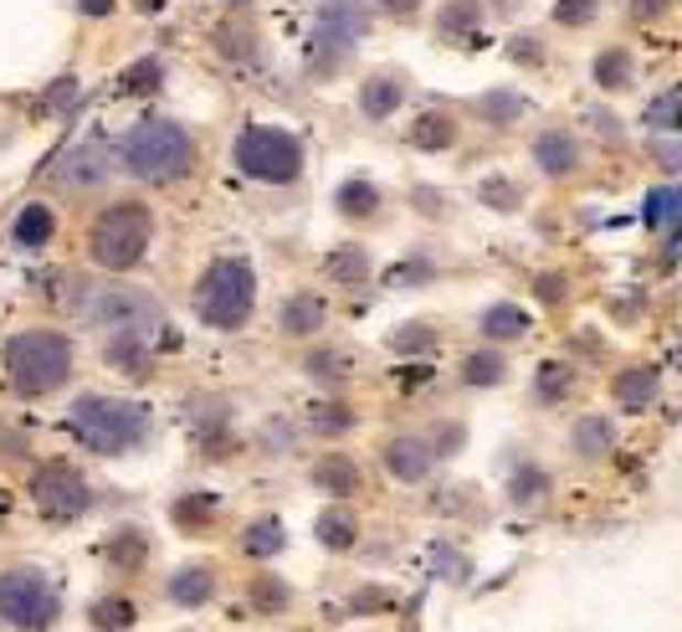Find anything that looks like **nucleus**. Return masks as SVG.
Instances as JSON below:
<instances>
[{
  "instance_id": "nucleus-1",
  "label": "nucleus",
  "mask_w": 682,
  "mask_h": 632,
  "mask_svg": "<svg viewBox=\"0 0 682 632\" xmlns=\"http://www.w3.org/2000/svg\"><path fill=\"white\" fill-rule=\"evenodd\" d=\"M67 432L98 458H123L149 437V411L123 396H77L67 407Z\"/></svg>"
},
{
  "instance_id": "nucleus-2",
  "label": "nucleus",
  "mask_w": 682,
  "mask_h": 632,
  "mask_svg": "<svg viewBox=\"0 0 682 632\" xmlns=\"http://www.w3.org/2000/svg\"><path fill=\"white\" fill-rule=\"evenodd\" d=\"M119 160L144 185H180L195 165V139L175 119H139L123 135Z\"/></svg>"
},
{
  "instance_id": "nucleus-3",
  "label": "nucleus",
  "mask_w": 682,
  "mask_h": 632,
  "mask_svg": "<svg viewBox=\"0 0 682 632\" xmlns=\"http://www.w3.org/2000/svg\"><path fill=\"white\" fill-rule=\"evenodd\" d=\"M6 376L21 396H52L73 376V340L57 330H21L6 340Z\"/></svg>"
},
{
  "instance_id": "nucleus-4",
  "label": "nucleus",
  "mask_w": 682,
  "mask_h": 632,
  "mask_svg": "<svg viewBox=\"0 0 682 632\" xmlns=\"http://www.w3.org/2000/svg\"><path fill=\"white\" fill-rule=\"evenodd\" d=\"M195 319L210 330H241L257 309V272L247 257H216L195 278Z\"/></svg>"
},
{
  "instance_id": "nucleus-5",
  "label": "nucleus",
  "mask_w": 682,
  "mask_h": 632,
  "mask_svg": "<svg viewBox=\"0 0 682 632\" xmlns=\"http://www.w3.org/2000/svg\"><path fill=\"white\" fill-rule=\"evenodd\" d=\"M149 242H154V216H149V206L134 196H123V201H113V206H104L98 216H93L88 257L108 272H129V268L144 263Z\"/></svg>"
},
{
  "instance_id": "nucleus-6",
  "label": "nucleus",
  "mask_w": 682,
  "mask_h": 632,
  "mask_svg": "<svg viewBox=\"0 0 682 632\" xmlns=\"http://www.w3.org/2000/svg\"><path fill=\"white\" fill-rule=\"evenodd\" d=\"M88 319L108 334V345H139V350H149L164 334V309L154 303V293H149V288H123V283L93 288Z\"/></svg>"
},
{
  "instance_id": "nucleus-7",
  "label": "nucleus",
  "mask_w": 682,
  "mask_h": 632,
  "mask_svg": "<svg viewBox=\"0 0 682 632\" xmlns=\"http://www.w3.org/2000/svg\"><path fill=\"white\" fill-rule=\"evenodd\" d=\"M62 618V591L42 566H11L0 571V622L15 632H52Z\"/></svg>"
},
{
  "instance_id": "nucleus-8",
  "label": "nucleus",
  "mask_w": 682,
  "mask_h": 632,
  "mask_svg": "<svg viewBox=\"0 0 682 632\" xmlns=\"http://www.w3.org/2000/svg\"><path fill=\"white\" fill-rule=\"evenodd\" d=\"M231 160H237V170L247 181H262V185H293L303 175V144H297V135L272 129V124L241 129Z\"/></svg>"
},
{
  "instance_id": "nucleus-9",
  "label": "nucleus",
  "mask_w": 682,
  "mask_h": 632,
  "mask_svg": "<svg viewBox=\"0 0 682 632\" xmlns=\"http://www.w3.org/2000/svg\"><path fill=\"white\" fill-rule=\"evenodd\" d=\"M370 31V11L359 6V0H328L324 11H318V26H313V73H334L355 42Z\"/></svg>"
},
{
  "instance_id": "nucleus-10",
  "label": "nucleus",
  "mask_w": 682,
  "mask_h": 632,
  "mask_svg": "<svg viewBox=\"0 0 682 632\" xmlns=\"http://www.w3.org/2000/svg\"><path fill=\"white\" fill-rule=\"evenodd\" d=\"M31 499H36V510L52 514V519H77V514H88L93 489L73 463L52 458V463H36V473H31Z\"/></svg>"
},
{
  "instance_id": "nucleus-11",
  "label": "nucleus",
  "mask_w": 682,
  "mask_h": 632,
  "mask_svg": "<svg viewBox=\"0 0 682 632\" xmlns=\"http://www.w3.org/2000/svg\"><path fill=\"white\" fill-rule=\"evenodd\" d=\"M113 150H108L104 139H83V144H73V150L57 160V170H52V181L62 185V191H73V196H83V191H98V185L113 175Z\"/></svg>"
},
{
  "instance_id": "nucleus-12",
  "label": "nucleus",
  "mask_w": 682,
  "mask_h": 632,
  "mask_svg": "<svg viewBox=\"0 0 682 632\" xmlns=\"http://www.w3.org/2000/svg\"><path fill=\"white\" fill-rule=\"evenodd\" d=\"M386 468H390V479H401V483H421L436 468V448H431L426 437H390L386 442Z\"/></svg>"
},
{
  "instance_id": "nucleus-13",
  "label": "nucleus",
  "mask_w": 682,
  "mask_h": 632,
  "mask_svg": "<svg viewBox=\"0 0 682 632\" xmlns=\"http://www.w3.org/2000/svg\"><path fill=\"white\" fill-rule=\"evenodd\" d=\"M216 566H180L170 581H164V597L175 607H185V612H201L206 602H216Z\"/></svg>"
},
{
  "instance_id": "nucleus-14",
  "label": "nucleus",
  "mask_w": 682,
  "mask_h": 632,
  "mask_svg": "<svg viewBox=\"0 0 682 632\" xmlns=\"http://www.w3.org/2000/svg\"><path fill=\"white\" fill-rule=\"evenodd\" d=\"M313 483L324 489L328 499H355L359 494V483H365V473H359V463L349 458V452H328V458H318L313 463Z\"/></svg>"
},
{
  "instance_id": "nucleus-15",
  "label": "nucleus",
  "mask_w": 682,
  "mask_h": 632,
  "mask_svg": "<svg viewBox=\"0 0 682 632\" xmlns=\"http://www.w3.org/2000/svg\"><path fill=\"white\" fill-rule=\"evenodd\" d=\"M328 319V303L318 299V293H288L278 309V330L293 334V340H303V334H318Z\"/></svg>"
},
{
  "instance_id": "nucleus-16",
  "label": "nucleus",
  "mask_w": 682,
  "mask_h": 632,
  "mask_svg": "<svg viewBox=\"0 0 682 632\" xmlns=\"http://www.w3.org/2000/svg\"><path fill=\"white\" fill-rule=\"evenodd\" d=\"M534 165L544 170V175H575L580 170V144L570 139V129H544V135L534 139Z\"/></svg>"
},
{
  "instance_id": "nucleus-17",
  "label": "nucleus",
  "mask_w": 682,
  "mask_h": 632,
  "mask_svg": "<svg viewBox=\"0 0 682 632\" xmlns=\"http://www.w3.org/2000/svg\"><path fill=\"white\" fill-rule=\"evenodd\" d=\"M401 104H405V83L396 73L365 77V88H359V114H365V119H390Z\"/></svg>"
},
{
  "instance_id": "nucleus-18",
  "label": "nucleus",
  "mask_w": 682,
  "mask_h": 632,
  "mask_svg": "<svg viewBox=\"0 0 682 632\" xmlns=\"http://www.w3.org/2000/svg\"><path fill=\"white\" fill-rule=\"evenodd\" d=\"M641 216H647V226H652V232H662L668 242H682V185L652 191V196H647V206H641Z\"/></svg>"
},
{
  "instance_id": "nucleus-19",
  "label": "nucleus",
  "mask_w": 682,
  "mask_h": 632,
  "mask_svg": "<svg viewBox=\"0 0 682 632\" xmlns=\"http://www.w3.org/2000/svg\"><path fill=\"white\" fill-rule=\"evenodd\" d=\"M241 556H252V560H272L282 556V545H288V529H282L278 514H262V519H252V525L241 529Z\"/></svg>"
},
{
  "instance_id": "nucleus-20",
  "label": "nucleus",
  "mask_w": 682,
  "mask_h": 632,
  "mask_svg": "<svg viewBox=\"0 0 682 632\" xmlns=\"http://www.w3.org/2000/svg\"><path fill=\"white\" fill-rule=\"evenodd\" d=\"M52 232H57V216H52V206H26L21 216H15V226H11V242L21 247V253H42L46 242H52Z\"/></svg>"
},
{
  "instance_id": "nucleus-21",
  "label": "nucleus",
  "mask_w": 682,
  "mask_h": 632,
  "mask_svg": "<svg viewBox=\"0 0 682 632\" xmlns=\"http://www.w3.org/2000/svg\"><path fill=\"white\" fill-rule=\"evenodd\" d=\"M318 545L324 550H334V556H344V550H355V540H359V525H355V514L344 510V504H328L324 514H318Z\"/></svg>"
},
{
  "instance_id": "nucleus-22",
  "label": "nucleus",
  "mask_w": 682,
  "mask_h": 632,
  "mask_svg": "<svg viewBox=\"0 0 682 632\" xmlns=\"http://www.w3.org/2000/svg\"><path fill=\"white\" fill-rule=\"evenodd\" d=\"M657 392H662V376H657L652 365H637V371H626V376H616V401H621L626 411H641L652 407Z\"/></svg>"
},
{
  "instance_id": "nucleus-23",
  "label": "nucleus",
  "mask_w": 682,
  "mask_h": 632,
  "mask_svg": "<svg viewBox=\"0 0 682 632\" xmlns=\"http://www.w3.org/2000/svg\"><path fill=\"white\" fill-rule=\"evenodd\" d=\"M324 278L328 283H365L370 278V253L359 242H344V247H334L324 257Z\"/></svg>"
},
{
  "instance_id": "nucleus-24",
  "label": "nucleus",
  "mask_w": 682,
  "mask_h": 632,
  "mask_svg": "<svg viewBox=\"0 0 682 632\" xmlns=\"http://www.w3.org/2000/svg\"><path fill=\"white\" fill-rule=\"evenodd\" d=\"M477 330L504 345V340H519V334H529V314H523L519 303H488V309L477 314Z\"/></svg>"
},
{
  "instance_id": "nucleus-25",
  "label": "nucleus",
  "mask_w": 682,
  "mask_h": 632,
  "mask_svg": "<svg viewBox=\"0 0 682 632\" xmlns=\"http://www.w3.org/2000/svg\"><path fill=\"white\" fill-rule=\"evenodd\" d=\"M570 448H575L580 458H606V452L616 448V427H610V417H580L575 432H570Z\"/></svg>"
},
{
  "instance_id": "nucleus-26",
  "label": "nucleus",
  "mask_w": 682,
  "mask_h": 632,
  "mask_svg": "<svg viewBox=\"0 0 682 632\" xmlns=\"http://www.w3.org/2000/svg\"><path fill=\"white\" fill-rule=\"evenodd\" d=\"M88 622L98 632H129L139 622V612H134V602L129 597H119V591H108V597H98V602L88 607Z\"/></svg>"
},
{
  "instance_id": "nucleus-27",
  "label": "nucleus",
  "mask_w": 682,
  "mask_h": 632,
  "mask_svg": "<svg viewBox=\"0 0 682 632\" xmlns=\"http://www.w3.org/2000/svg\"><path fill=\"white\" fill-rule=\"evenodd\" d=\"M334 206H339L349 222H365V216H375V211H380V191H375L365 175H355V181H344V185H339Z\"/></svg>"
},
{
  "instance_id": "nucleus-28",
  "label": "nucleus",
  "mask_w": 682,
  "mask_h": 632,
  "mask_svg": "<svg viewBox=\"0 0 682 632\" xmlns=\"http://www.w3.org/2000/svg\"><path fill=\"white\" fill-rule=\"evenodd\" d=\"M303 371H308V376L318 381V386H344V381H349V355H344V350H334V345L308 350Z\"/></svg>"
},
{
  "instance_id": "nucleus-29",
  "label": "nucleus",
  "mask_w": 682,
  "mask_h": 632,
  "mask_svg": "<svg viewBox=\"0 0 682 632\" xmlns=\"http://www.w3.org/2000/svg\"><path fill=\"white\" fill-rule=\"evenodd\" d=\"M411 144L415 150H452L457 144V124L446 119V114H421L411 129Z\"/></svg>"
},
{
  "instance_id": "nucleus-30",
  "label": "nucleus",
  "mask_w": 682,
  "mask_h": 632,
  "mask_svg": "<svg viewBox=\"0 0 682 632\" xmlns=\"http://www.w3.org/2000/svg\"><path fill=\"white\" fill-rule=\"evenodd\" d=\"M504 376H508V365L498 350H473V355L462 361V381H467V386H504Z\"/></svg>"
},
{
  "instance_id": "nucleus-31",
  "label": "nucleus",
  "mask_w": 682,
  "mask_h": 632,
  "mask_svg": "<svg viewBox=\"0 0 682 632\" xmlns=\"http://www.w3.org/2000/svg\"><path fill=\"white\" fill-rule=\"evenodd\" d=\"M164 83V62L160 57H139L134 67H123L119 73V93H129V98H144V93H154Z\"/></svg>"
},
{
  "instance_id": "nucleus-32",
  "label": "nucleus",
  "mask_w": 682,
  "mask_h": 632,
  "mask_svg": "<svg viewBox=\"0 0 682 632\" xmlns=\"http://www.w3.org/2000/svg\"><path fill=\"white\" fill-rule=\"evenodd\" d=\"M549 494V473L539 463H519L513 468V479H508V499L513 504H539Z\"/></svg>"
},
{
  "instance_id": "nucleus-33",
  "label": "nucleus",
  "mask_w": 682,
  "mask_h": 632,
  "mask_svg": "<svg viewBox=\"0 0 682 632\" xmlns=\"http://www.w3.org/2000/svg\"><path fill=\"white\" fill-rule=\"evenodd\" d=\"M523 108H529V104H523L519 93H508V88H492L488 98H477V114H483L492 129H508V124L519 119Z\"/></svg>"
},
{
  "instance_id": "nucleus-34",
  "label": "nucleus",
  "mask_w": 682,
  "mask_h": 632,
  "mask_svg": "<svg viewBox=\"0 0 682 632\" xmlns=\"http://www.w3.org/2000/svg\"><path fill=\"white\" fill-rule=\"evenodd\" d=\"M570 392H575V371H570V365H560V361L539 365V376H534L539 401H560V396H570Z\"/></svg>"
},
{
  "instance_id": "nucleus-35",
  "label": "nucleus",
  "mask_w": 682,
  "mask_h": 632,
  "mask_svg": "<svg viewBox=\"0 0 682 632\" xmlns=\"http://www.w3.org/2000/svg\"><path fill=\"white\" fill-rule=\"evenodd\" d=\"M144 556H149L144 529H119V535H113V545H108V560H113L119 571H134Z\"/></svg>"
},
{
  "instance_id": "nucleus-36",
  "label": "nucleus",
  "mask_w": 682,
  "mask_h": 632,
  "mask_svg": "<svg viewBox=\"0 0 682 632\" xmlns=\"http://www.w3.org/2000/svg\"><path fill=\"white\" fill-rule=\"evenodd\" d=\"M595 83L600 88H626L631 83V57H626V46H610L595 57Z\"/></svg>"
},
{
  "instance_id": "nucleus-37",
  "label": "nucleus",
  "mask_w": 682,
  "mask_h": 632,
  "mask_svg": "<svg viewBox=\"0 0 682 632\" xmlns=\"http://www.w3.org/2000/svg\"><path fill=\"white\" fill-rule=\"evenodd\" d=\"M308 421H313V432L339 437V432H349V427H355V407H344V401H318Z\"/></svg>"
},
{
  "instance_id": "nucleus-38",
  "label": "nucleus",
  "mask_w": 682,
  "mask_h": 632,
  "mask_svg": "<svg viewBox=\"0 0 682 632\" xmlns=\"http://www.w3.org/2000/svg\"><path fill=\"white\" fill-rule=\"evenodd\" d=\"M210 519H216V499H210V494H185V499H175V525L195 529V525H210Z\"/></svg>"
},
{
  "instance_id": "nucleus-39",
  "label": "nucleus",
  "mask_w": 682,
  "mask_h": 632,
  "mask_svg": "<svg viewBox=\"0 0 682 632\" xmlns=\"http://www.w3.org/2000/svg\"><path fill=\"white\" fill-rule=\"evenodd\" d=\"M252 602L262 607V612H282V607L293 602V591L282 587L278 576H257V581H252Z\"/></svg>"
},
{
  "instance_id": "nucleus-40",
  "label": "nucleus",
  "mask_w": 682,
  "mask_h": 632,
  "mask_svg": "<svg viewBox=\"0 0 682 632\" xmlns=\"http://www.w3.org/2000/svg\"><path fill=\"white\" fill-rule=\"evenodd\" d=\"M647 124H652V129H682V88H672L668 98H657V104L647 108Z\"/></svg>"
},
{
  "instance_id": "nucleus-41",
  "label": "nucleus",
  "mask_w": 682,
  "mask_h": 632,
  "mask_svg": "<svg viewBox=\"0 0 682 632\" xmlns=\"http://www.w3.org/2000/svg\"><path fill=\"white\" fill-rule=\"evenodd\" d=\"M477 196L488 201L492 211H519V201H523V191L513 181H483V191Z\"/></svg>"
},
{
  "instance_id": "nucleus-42",
  "label": "nucleus",
  "mask_w": 682,
  "mask_h": 632,
  "mask_svg": "<svg viewBox=\"0 0 682 632\" xmlns=\"http://www.w3.org/2000/svg\"><path fill=\"white\" fill-rule=\"evenodd\" d=\"M390 345L396 350H436V334H431V324H401V330L390 334Z\"/></svg>"
},
{
  "instance_id": "nucleus-43",
  "label": "nucleus",
  "mask_w": 682,
  "mask_h": 632,
  "mask_svg": "<svg viewBox=\"0 0 682 632\" xmlns=\"http://www.w3.org/2000/svg\"><path fill=\"white\" fill-rule=\"evenodd\" d=\"M554 21H560V26H591L595 0H560V6H554Z\"/></svg>"
},
{
  "instance_id": "nucleus-44",
  "label": "nucleus",
  "mask_w": 682,
  "mask_h": 632,
  "mask_svg": "<svg viewBox=\"0 0 682 632\" xmlns=\"http://www.w3.org/2000/svg\"><path fill=\"white\" fill-rule=\"evenodd\" d=\"M477 21V0H452V11H442V31H467Z\"/></svg>"
},
{
  "instance_id": "nucleus-45",
  "label": "nucleus",
  "mask_w": 682,
  "mask_h": 632,
  "mask_svg": "<svg viewBox=\"0 0 682 632\" xmlns=\"http://www.w3.org/2000/svg\"><path fill=\"white\" fill-rule=\"evenodd\" d=\"M411 201L421 206V216H446V211H452V201H446L442 191H431V185H415Z\"/></svg>"
},
{
  "instance_id": "nucleus-46",
  "label": "nucleus",
  "mask_w": 682,
  "mask_h": 632,
  "mask_svg": "<svg viewBox=\"0 0 682 632\" xmlns=\"http://www.w3.org/2000/svg\"><path fill=\"white\" fill-rule=\"evenodd\" d=\"M421 278H431V263H426V257H415L411 268L401 263V268L390 272V283H421Z\"/></svg>"
},
{
  "instance_id": "nucleus-47",
  "label": "nucleus",
  "mask_w": 682,
  "mask_h": 632,
  "mask_svg": "<svg viewBox=\"0 0 682 632\" xmlns=\"http://www.w3.org/2000/svg\"><path fill=\"white\" fill-rule=\"evenodd\" d=\"M539 299H544V303H560L564 299V278H560V272H544V278H539Z\"/></svg>"
},
{
  "instance_id": "nucleus-48",
  "label": "nucleus",
  "mask_w": 682,
  "mask_h": 632,
  "mask_svg": "<svg viewBox=\"0 0 682 632\" xmlns=\"http://www.w3.org/2000/svg\"><path fill=\"white\" fill-rule=\"evenodd\" d=\"M375 6H380L386 15H401V21H411V15L421 11V0H375Z\"/></svg>"
},
{
  "instance_id": "nucleus-49",
  "label": "nucleus",
  "mask_w": 682,
  "mask_h": 632,
  "mask_svg": "<svg viewBox=\"0 0 682 632\" xmlns=\"http://www.w3.org/2000/svg\"><path fill=\"white\" fill-rule=\"evenodd\" d=\"M652 154H657V160H662V165L682 170V144H668V139H657V144H652Z\"/></svg>"
},
{
  "instance_id": "nucleus-50",
  "label": "nucleus",
  "mask_w": 682,
  "mask_h": 632,
  "mask_svg": "<svg viewBox=\"0 0 682 632\" xmlns=\"http://www.w3.org/2000/svg\"><path fill=\"white\" fill-rule=\"evenodd\" d=\"M513 57H519V62H539V57H544V52H539V36H519V42H513Z\"/></svg>"
},
{
  "instance_id": "nucleus-51",
  "label": "nucleus",
  "mask_w": 682,
  "mask_h": 632,
  "mask_svg": "<svg viewBox=\"0 0 682 632\" xmlns=\"http://www.w3.org/2000/svg\"><path fill=\"white\" fill-rule=\"evenodd\" d=\"M591 124H595V135L600 139H621V124L606 119V114H591Z\"/></svg>"
},
{
  "instance_id": "nucleus-52",
  "label": "nucleus",
  "mask_w": 682,
  "mask_h": 632,
  "mask_svg": "<svg viewBox=\"0 0 682 632\" xmlns=\"http://www.w3.org/2000/svg\"><path fill=\"white\" fill-rule=\"evenodd\" d=\"M113 6H119V0H77V11L83 15H108Z\"/></svg>"
},
{
  "instance_id": "nucleus-53",
  "label": "nucleus",
  "mask_w": 682,
  "mask_h": 632,
  "mask_svg": "<svg viewBox=\"0 0 682 632\" xmlns=\"http://www.w3.org/2000/svg\"><path fill=\"white\" fill-rule=\"evenodd\" d=\"M657 11V0H637V15H652Z\"/></svg>"
},
{
  "instance_id": "nucleus-54",
  "label": "nucleus",
  "mask_w": 682,
  "mask_h": 632,
  "mask_svg": "<svg viewBox=\"0 0 682 632\" xmlns=\"http://www.w3.org/2000/svg\"><path fill=\"white\" fill-rule=\"evenodd\" d=\"M134 6H139V11H160L164 0H134Z\"/></svg>"
},
{
  "instance_id": "nucleus-55",
  "label": "nucleus",
  "mask_w": 682,
  "mask_h": 632,
  "mask_svg": "<svg viewBox=\"0 0 682 632\" xmlns=\"http://www.w3.org/2000/svg\"><path fill=\"white\" fill-rule=\"evenodd\" d=\"M231 6H241V0H231Z\"/></svg>"
}]
</instances>
